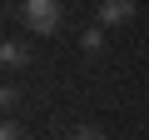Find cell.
Returning <instances> with one entry per match:
<instances>
[{
    "label": "cell",
    "mask_w": 149,
    "mask_h": 140,
    "mask_svg": "<svg viewBox=\"0 0 149 140\" xmlns=\"http://www.w3.org/2000/svg\"><path fill=\"white\" fill-rule=\"evenodd\" d=\"M30 65V50L20 40H0V70H25Z\"/></svg>",
    "instance_id": "obj_3"
},
{
    "label": "cell",
    "mask_w": 149,
    "mask_h": 140,
    "mask_svg": "<svg viewBox=\"0 0 149 140\" xmlns=\"http://www.w3.org/2000/svg\"><path fill=\"white\" fill-rule=\"evenodd\" d=\"M20 20L35 35H55L60 20H65V10H60V0H20Z\"/></svg>",
    "instance_id": "obj_1"
},
{
    "label": "cell",
    "mask_w": 149,
    "mask_h": 140,
    "mask_svg": "<svg viewBox=\"0 0 149 140\" xmlns=\"http://www.w3.org/2000/svg\"><path fill=\"white\" fill-rule=\"evenodd\" d=\"M95 15H100L104 30H119V25L134 20V0H100V10H95Z\"/></svg>",
    "instance_id": "obj_2"
},
{
    "label": "cell",
    "mask_w": 149,
    "mask_h": 140,
    "mask_svg": "<svg viewBox=\"0 0 149 140\" xmlns=\"http://www.w3.org/2000/svg\"><path fill=\"white\" fill-rule=\"evenodd\" d=\"M70 140H104L100 125H80V130H70Z\"/></svg>",
    "instance_id": "obj_6"
},
{
    "label": "cell",
    "mask_w": 149,
    "mask_h": 140,
    "mask_svg": "<svg viewBox=\"0 0 149 140\" xmlns=\"http://www.w3.org/2000/svg\"><path fill=\"white\" fill-rule=\"evenodd\" d=\"M20 105V90L15 85H0V110H15Z\"/></svg>",
    "instance_id": "obj_5"
},
{
    "label": "cell",
    "mask_w": 149,
    "mask_h": 140,
    "mask_svg": "<svg viewBox=\"0 0 149 140\" xmlns=\"http://www.w3.org/2000/svg\"><path fill=\"white\" fill-rule=\"evenodd\" d=\"M80 45H85V55H100V50H104V25L85 30V35H80Z\"/></svg>",
    "instance_id": "obj_4"
},
{
    "label": "cell",
    "mask_w": 149,
    "mask_h": 140,
    "mask_svg": "<svg viewBox=\"0 0 149 140\" xmlns=\"http://www.w3.org/2000/svg\"><path fill=\"white\" fill-rule=\"evenodd\" d=\"M0 140H25V130H20L15 120H0Z\"/></svg>",
    "instance_id": "obj_7"
}]
</instances>
